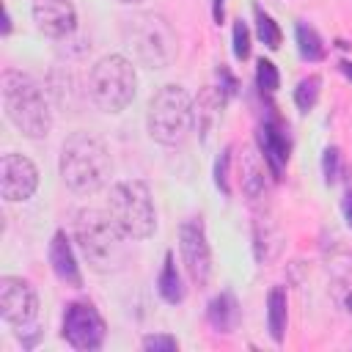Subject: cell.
<instances>
[{
    "label": "cell",
    "instance_id": "cell-1",
    "mask_svg": "<svg viewBox=\"0 0 352 352\" xmlns=\"http://www.w3.org/2000/svg\"><path fill=\"white\" fill-rule=\"evenodd\" d=\"M0 96H3V110L8 121L30 140L47 138L52 129V110L50 102L41 91V85L16 69H6L0 74Z\"/></svg>",
    "mask_w": 352,
    "mask_h": 352
},
{
    "label": "cell",
    "instance_id": "cell-2",
    "mask_svg": "<svg viewBox=\"0 0 352 352\" xmlns=\"http://www.w3.org/2000/svg\"><path fill=\"white\" fill-rule=\"evenodd\" d=\"M113 176L107 146L91 132H74L60 148V179L77 195L102 190Z\"/></svg>",
    "mask_w": 352,
    "mask_h": 352
},
{
    "label": "cell",
    "instance_id": "cell-3",
    "mask_svg": "<svg viewBox=\"0 0 352 352\" xmlns=\"http://www.w3.org/2000/svg\"><path fill=\"white\" fill-rule=\"evenodd\" d=\"M74 242L94 272H116L124 261V234L113 223L110 212L80 209L74 212Z\"/></svg>",
    "mask_w": 352,
    "mask_h": 352
},
{
    "label": "cell",
    "instance_id": "cell-4",
    "mask_svg": "<svg viewBox=\"0 0 352 352\" xmlns=\"http://www.w3.org/2000/svg\"><path fill=\"white\" fill-rule=\"evenodd\" d=\"M148 135L162 146H182L195 126V107L182 85H162L148 102Z\"/></svg>",
    "mask_w": 352,
    "mask_h": 352
},
{
    "label": "cell",
    "instance_id": "cell-5",
    "mask_svg": "<svg viewBox=\"0 0 352 352\" xmlns=\"http://www.w3.org/2000/svg\"><path fill=\"white\" fill-rule=\"evenodd\" d=\"M121 36L135 58L148 69H165L176 55V33L162 14L143 11L126 16L121 25Z\"/></svg>",
    "mask_w": 352,
    "mask_h": 352
},
{
    "label": "cell",
    "instance_id": "cell-6",
    "mask_svg": "<svg viewBox=\"0 0 352 352\" xmlns=\"http://www.w3.org/2000/svg\"><path fill=\"white\" fill-rule=\"evenodd\" d=\"M107 212L126 239H146L157 228V212L151 190L140 179H126L110 187Z\"/></svg>",
    "mask_w": 352,
    "mask_h": 352
},
{
    "label": "cell",
    "instance_id": "cell-7",
    "mask_svg": "<svg viewBox=\"0 0 352 352\" xmlns=\"http://www.w3.org/2000/svg\"><path fill=\"white\" fill-rule=\"evenodd\" d=\"M91 99L104 113H121L138 91V74L135 66L124 55H104L94 63L88 77Z\"/></svg>",
    "mask_w": 352,
    "mask_h": 352
},
{
    "label": "cell",
    "instance_id": "cell-8",
    "mask_svg": "<svg viewBox=\"0 0 352 352\" xmlns=\"http://www.w3.org/2000/svg\"><path fill=\"white\" fill-rule=\"evenodd\" d=\"M107 324L91 302H69L63 311V338L80 352L99 349L104 344Z\"/></svg>",
    "mask_w": 352,
    "mask_h": 352
},
{
    "label": "cell",
    "instance_id": "cell-9",
    "mask_svg": "<svg viewBox=\"0 0 352 352\" xmlns=\"http://www.w3.org/2000/svg\"><path fill=\"white\" fill-rule=\"evenodd\" d=\"M179 250H182V261L192 278V283L206 286L209 275H212V248L206 242V231H204V220L201 217H190L182 223L179 228Z\"/></svg>",
    "mask_w": 352,
    "mask_h": 352
},
{
    "label": "cell",
    "instance_id": "cell-10",
    "mask_svg": "<svg viewBox=\"0 0 352 352\" xmlns=\"http://www.w3.org/2000/svg\"><path fill=\"white\" fill-rule=\"evenodd\" d=\"M38 314V297H36V289L22 280V278H14V275H6L0 278V316L14 324V327H22L28 322H33Z\"/></svg>",
    "mask_w": 352,
    "mask_h": 352
},
{
    "label": "cell",
    "instance_id": "cell-11",
    "mask_svg": "<svg viewBox=\"0 0 352 352\" xmlns=\"http://www.w3.org/2000/svg\"><path fill=\"white\" fill-rule=\"evenodd\" d=\"M38 187V170L36 165L22 154H3L0 157V192L8 204L28 201Z\"/></svg>",
    "mask_w": 352,
    "mask_h": 352
},
{
    "label": "cell",
    "instance_id": "cell-12",
    "mask_svg": "<svg viewBox=\"0 0 352 352\" xmlns=\"http://www.w3.org/2000/svg\"><path fill=\"white\" fill-rule=\"evenodd\" d=\"M33 22L50 38H63L77 28V14L69 0H33Z\"/></svg>",
    "mask_w": 352,
    "mask_h": 352
},
{
    "label": "cell",
    "instance_id": "cell-13",
    "mask_svg": "<svg viewBox=\"0 0 352 352\" xmlns=\"http://www.w3.org/2000/svg\"><path fill=\"white\" fill-rule=\"evenodd\" d=\"M50 264H52V272L66 286H74V289L82 286V272H80V264H77V256H74V248H72L66 231H55V236L50 242Z\"/></svg>",
    "mask_w": 352,
    "mask_h": 352
},
{
    "label": "cell",
    "instance_id": "cell-14",
    "mask_svg": "<svg viewBox=\"0 0 352 352\" xmlns=\"http://www.w3.org/2000/svg\"><path fill=\"white\" fill-rule=\"evenodd\" d=\"M256 138H258V148H261L264 162L270 165L272 176L278 179L280 170H283V165H286V160H289V146H286V138H283L280 126L275 121H264L258 126Z\"/></svg>",
    "mask_w": 352,
    "mask_h": 352
},
{
    "label": "cell",
    "instance_id": "cell-15",
    "mask_svg": "<svg viewBox=\"0 0 352 352\" xmlns=\"http://www.w3.org/2000/svg\"><path fill=\"white\" fill-rule=\"evenodd\" d=\"M206 319L217 333H234L239 324V302L231 292H220L209 300Z\"/></svg>",
    "mask_w": 352,
    "mask_h": 352
},
{
    "label": "cell",
    "instance_id": "cell-16",
    "mask_svg": "<svg viewBox=\"0 0 352 352\" xmlns=\"http://www.w3.org/2000/svg\"><path fill=\"white\" fill-rule=\"evenodd\" d=\"M239 182H242V192L248 195V201H258L267 190V179H264V162L258 160L256 151H245L242 165H239Z\"/></svg>",
    "mask_w": 352,
    "mask_h": 352
},
{
    "label": "cell",
    "instance_id": "cell-17",
    "mask_svg": "<svg viewBox=\"0 0 352 352\" xmlns=\"http://www.w3.org/2000/svg\"><path fill=\"white\" fill-rule=\"evenodd\" d=\"M157 289H160V297L170 305L182 302L184 300V286H182V275L176 272V264H173V253H165V267L157 278Z\"/></svg>",
    "mask_w": 352,
    "mask_h": 352
},
{
    "label": "cell",
    "instance_id": "cell-18",
    "mask_svg": "<svg viewBox=\"0 0 352 352\" xmlns=\"http://www.w3.org/2000/svg\"><path fill=\"white\" fill-rule=\"evenodd\" d=\"M267 327H270L272 341L280 344L286 333V292L280 286H275L267 297Z\"/></svg>",
    "mask_w": 352,
    "mask_h": 352
},
{
    "label": "cell",
    "instance_id": "cell-19",
    "mask_svg": "<svg viewBox=\"0 0 352 352\" xmlns=\"http://www.w3.org/2000/svg\"><path fill=\"white\" fill-rule=\"evenodd\" d=\"M297 50L305 60H319L324 55V44L322 36L308 25V22H297Z\"/></svg>",
    "mask_w": 352,
    "mask_h": 352
},
{
    "label": "cell",
    "instance_id": "cell-20",
    "mask_svg": "<svg viewBox=\"0 0 352 352\" xmlns=\"http://www.w3.org/2000/svg\"><path fill=\"white\" fill-rule=\"evenodd\" d=\"M319 91H322V77L319 74H308L294 88V104L300 110H311L316 104V99H319Z\"/></svg>",
    "mask_w": 352,
    "mask_h": 352
},
{
    "label": "cell",
    "instance_id": "cell-21",
    "mask_svg": "<svg viewBox=\"0 0 352 352\" xmlns=\"http://www.w3.org/2000/svg\"><path fill=\"white\" fill-rule=\"evenodd\" d=\"M256 33L264 41V47H270V50L280 47V28H278V22L267 11H261V8H256Z\"/></svg>",
    "mask_w": 352,
    "mask_h": 352
},
{
    "label": "cell",
    "instance_id": "cell-22",
    "mask_svg": "<svg viewBox=\"0 0 352 352\" xmlns=\"http://www.w3.org/2000/svg\"><path fill=\"white\" fill-rule=\"evenodd\" d=\"M256 85L261 88V91H278V85H280V74H278V69H275V63L272 60H258L256 63Z\"/></svg>",
    "mask_w": 352,
    "mask_h": 352
},
{
    "label": "cell",
    "instance_id": "cell-23",
    "mask_svg": "<svg viewBox=\"0 0 352 352\" xmlns=\"http://www.w3.org/2000/svg\"><path fill=\"white\" fill-rule=\"evenodd\" d=\"M234 55L239 60H245L250 55V30H248V25L242 19L234 22Z\"/></svg>",
    "mask_w": 352,
    "mask_h": 352
},
{
    "label": "cell",
    "instance_id": "cell-24",
    "mask_svg": "<svg viewBox=\"0 0 352 352\" xmlns=\"http://www.w3.org/2000/svg\"><path fill=\"white\" fill-rule=\"evenodd\" d=\"M228 162H231V148H223V154L214 162V184H217V190L223 195H231V187H228Z\"/></svg>",
    "mask_w": 352,
    "mask_h": 352
},
{
    "label": "cell",
    "instance_id": "cell-25",
    "mask_svg": "<svg viewBox=\"0 0 352 352\" xmlns=\"http://www.w3.org/2000/svg\"><path fill=\"white\" fill-rule=\"evenodd\" d=\"M338 170H341V151L336 146L324 148V157H322V173H324V182H336L338 179Z\"/></svg>",
    "mask_w": 352,
    "mask_h": 352
},
{
    "label": "cell",
    "instance_id": "cell-26",
    "mask_svg": "<svg viewBox=\"0 0 352 352\" xmlns=\"http://www.w3.org/2000/svg\"><path fill=\"white\" fill-rule=\"evenodd\" d=\"M143 349L146 352H176L179 341L173 336H146L143 338Z\"/></svg>",
    "mask_w": 352,
    "mask_h": 352
},
{
    "label": "cell",
    "instance_id": "cell-27",
    "mask_svg": "<svg viewBox=\"0 0 352 352\" xmlns=\"http://www.w3.org/2000/svg\"><path fill=\"white\" fill-rule=\"evenodd\" d=\"M341 209H344V217H346V223H349V228H352V187L346 190V195H344V204H341Z\"/></svg>",
    "mask_w": 352,
    "mask_h": 352
},
{
    "label": "cell",
    "instance_id": "cell-28",
    "mask_svg": "<svg viewBox=\"0 0 352 352\" xmlns=\"http://www.w3.org/2000/svg\"><path fill=\"white\" fill-rule=\"evenodd\" d=\"M223 6H226V0H214V6H212V16H214L217 25L223 22Z\"/></svg>",
    "mask_w": 352,
    "mask_h": 352
},
{
    "label": "cell",
    "instance_id": "cell-29",
    "mask_svg": "<svg viewBox=\"0 0 352 352\" xmlns=\"http://www.w3.org/2000/svg\"><path fill=\"white\" fill-rule=\"evenodd\" d=\"M11 33V16H8V11H3V36H8Z\"/></svg>",
    "mask_w": 352,
    "mask_h": 352
},
{
    "label": "cell",
    "instance_id": "cell-30",
    "mask_svg": "<svg viewBox=\"0 0 352 352\" xmlns=\"http://www.w3.org/2000/svg\"><path fill=\"white\" fill-rule=\"evenodd\" d=\"M341 72H344V74L352 80V63H341Z\"/></svg>",
    "mask_w": 352,
    "mask_h": 352
},
{
    "label": "cell",
    "instance_id": "cell-31",
    "mask_svg": "<svg viewBox=\"0 0 352 352\" xmlns=\"http://www.w3.org/2000/svg\"><path fill=\"white\" fill-rule=\"evenodd\" d=\"M118 3H124V6H132V3H140V0H118Z\"/></svg>",
    "mask_w": 352,
    "mask_h": 352
},
{
    "label": "cell",
    "instance_id": "cell-32",
    "mask_svg": "<svg viewBox=\"0 0 352 352\" xmlns=\"http://www.w3.org/2000/svg\"><path fill=\"white\" fill-rule=\"evenodd\" d=\"M346 308H349V311H352V294H349V297H346Z\"/></svg>",
    "mask_w": 352,
    "mask_h": 352
}]
</instances>
